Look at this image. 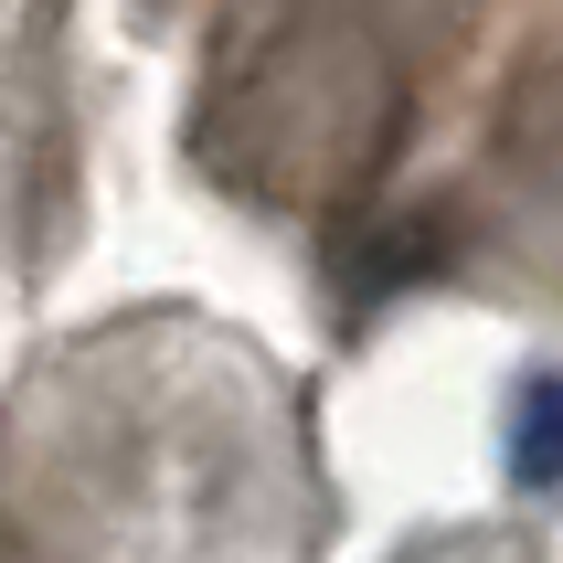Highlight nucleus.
Listing matches in <instances>:
<instances>
[{"instance_id":"f257e3e1","label":"nucleus","mask_w":563,"mask_h":563,"mask_svg":"<svg viewBox=\"0 0 563 563\" xmlns=\"http://www.w3.org/2000/svg\"><path fill=\"white\" fill-rule=\"evenodd\" d=\"M500 468L510 489H563V362H532V373L510 383V405H500Z\"/></svg>"}]
</instances>
